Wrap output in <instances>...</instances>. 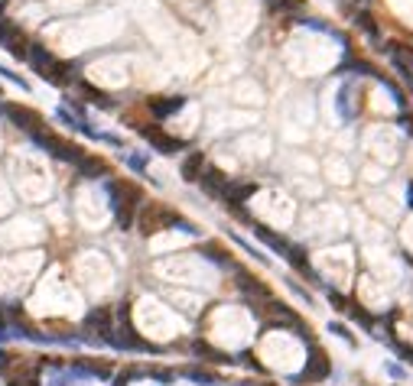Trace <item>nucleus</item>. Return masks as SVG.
Masks as SVG:
<instances>
[{
    "instance_id": "obj_1",
    "label": "nucleus",
    "mask_w": 413,
    "mask_h": 386,
    "mask_svg": "<svg viewBox=\"0 0 413 386\" xmlns=\"http://www.w3.org/2000/svg\"><path fill=\"white\" fill-rule=\"evenodd\" d=\"M104 192L111 195V204H114V221L121 230H130V227L137 224V204H140V189L137 185H130V182L124 179H104Z\"/></svg>"
},
{
    "instance_id": "obj_2",
    "label": "nucleus",
    "mask_w": 413,
    "mask_h": 386,
    "mask_svg": "<svg viewBox=\"0 0 413 386\" xmlns=\"http://www.w3.org/2000/svg\"><path fill=\"white\" fill-rule=\"evenodd\" d=\"M166 227H183V217L170 208H163V204H140L137 230L143 237H153L157 230H166Z\"/></svg>"
},
{
    "instance_id": "obj_3",
    "label": "nucleus",
    "mask_w": 413,
    "mask_h": 386,
    "mask_svg": "<svg viewBox=\"0 0 413 386\" xmlns=\"http://www.w3.org/2000/svg\"><path fill=\"white\" fill-rule=\"evenodd\" d=\"M0 114H3V117H10V124L20 127V130H23V133H30L33 140L39 133H46L43 117H39L36 111H30V107H23V104H3V107H0Z\"/></svg>"
},
{
    "instance_id": "obj_4",
    "label": "nucleus",
    "mask_w": 413,
    "mask_h": 386,
    "mask_svg": "<svg viewBox=\"0 0 413 386\" xmlns=\"http://www.w3.org/2000/svg\"><path fill=\"white\" fill-rule=\"evenodd\" d=\"M36 143L46 149L52 159H62V162H72V166H79L81 156H85L79 147H72V143H66V140H59V136H52V133H39Z\"/></svg>"
},
{
    "instance_id": "obj_5",
    "label": "nucleus",
    "mask_w": 413,
    "mask_h": 386,
    "mask_svg": "<svg viewBox=\"0 0 413 386\" xmlns=\"http://www.w3.org/2000/svg\"><path fill=\"white\" fill-rule=\"evenodd\" d=\"M0 45H3V49H10L13 56L17 58H30V39H26V33L23 30H20V26H17V23H0Z\"/></svg>"
},
{
    "instance_id": "obj_6",
    "label": "nucleus",
    "mask_w": 413,
    "mask_h": 386,
    "mask_svg": "<svg viewBox=\"0 0 413 386\" xmlns=\"http://www.w3.org/2000/svg\"><path fill=\"white\" fill-rule=\"evenodd\" d=\"M85 328L88 331H94V334H101V338H114V312L108 305H98V308H92L88 315H85Z\"/></svg>"
},
{
    "instance_id": "obj_7",
    "label": "nucleus",
    "mask_w": 413,
    "mask_h": 386,
    "mask_svg": "<svg viewBox=\"0 0 413 386\" xmlns=\"http://www.w3.org/2000/svg\"><path fill=\"white\" fill-rule=\"evenodd\" d=\"M140 136L150 140V147H157L160 153H179V149H183V140L170 136L166 130H160V127H140Z\"/></svg>"
},
{
    "instance_id": "obj_8",
    "label": "nucleus",
    "mask_w": 413,
    "mask_h": 386,
    "mask_svg": "<svg viewBox=\"0 0 413 386\" xmlns=\"http://www.w3.org/2000/svg\"><path fill=\"white\" fill-rule=\"evenodd\" d=\"M199 185H202V189H205V195H212V198H225L231 179L221 169H215V166H205V172H202Z\"/></svg>"
},
{
    "instance_id": "obj_9",
    "label": "nucleus",
    "mask_w": 413,
    "mask_h": 386,
    "mask_svg": "<svg viewBox=\"0 0 413 386\" xmlns=\"http://www.w3.org/2000/svg\"><path fill=\"white\" fill-rule=\"evenodd\" d=\"M36 72H39V75H43V78H46L49 85H59V88L72 85V72H69V65H66V62H59L56 56L49 58L46 65H39Z\"/></svg>"
},
{
    "instance_id": "obj_10",
    "label": "nucleus",
    "mask_w": 413,
    "mask_h": 386,
    "mask_svg": "<svg viewBox=\"0 0 413 386\" xmlns=\"http://www.w3.org/2000/svg\"><path fill=\"white\" fill-rule=\"evenodd\" d=\"M329 357H325V351H319V347H312L310 354V363H306V370H303V376L299 380H306V383H316V380H325L329 376Z\"/></svg>"
},
{
    "instance_id": "obj_11",
    "label": "nucleus",
    "mask_w": 413,
    "mask_h": 386,
    "mask_svg": "<svg viewBox=\"0 0 413 386\" xmlns=\"http://www.w3.org/2000/svg\"><path fill=\"white\" fill-rule=\"evenodd\" d=\"M72 374L75 376H94V380H111L114 376V363L111 361H81L72 367Z\"/></svg>"
},
{
    "instance_id": "obj_12",
    "label": "nucleus",
    "mask_w": 413,
    "mask_h": 386,
    "mask_svg": "<svg viewBox=\"0 0 413 386\" xmlns=\"http://www.w3.org/2000/svg\"><path fill=\"white\" fill-rule=\"evenodd\" d=\"M183 104L185 101L179 94H153V98H147V107L153 117H170V114H176Z\"/></svg>"
},
{
    "instance_id": "obj_13",
    "label": "nucleus",
    "mask_w": 413,
    "mask_h": 386,
    "mask_svg": "<svg viewBox=\"0 0 413 386\" xmlns=\"http://www.w3.org/2000/svg\"><path fill=\"white\" fill-rule=\"evenodd\" d=\"M238 289L248 299H270V286H264L257 276H251V272H244V270H238Z\"/></svg>"
},
{
    "instance_id": "obj_14",
    "label": "nucleus",
    "mask_w": 413,
    "mask_h": 386,
    "mask_svg": "<svg viewBox=\"0 0 413 386\" xmlns=\"http://www.w3.org/2000/svg\"><path fill=\"white\" fill-rule=\"evenodd\" d=\"M75 169H79L85 179H101V182H104V179H108V172H111V166H108L101 156H88V153H85Z\"/></svg>"
},
{
    "instance_id": "obj_15",
    "label": "nucleus",
    "mask_w": 413,
    "mask_h": 386,
    "mask_svg": "<svg viewBox=\"0 0 413 386\" xmlns=\"http://www.w3.org/2000/svg\"><path fill=\"white\" fill-rule=\"evenodd\" d=\"M254 192H257V185H254V182H234V179H231L228 192H225V198H221V202L228 204V208H241L244 198H251Z\"/></svg>"
},
{
    "instance_id": "obj_16",
    "label": "nucleus",
    "mask_w": 413,
    "mask_h": 386,
    "mask_svg": "<svg viewBox=\"0 0 413 386\" xmlns=\"http://www.w3.org/2000/svg\"><path fill=\"white\" fill-rule=\"evenodd\" d=\"M179 172H183L185 182H199L202 179V172H205V153H189V156L183 159V166H179Z\"/></svg>"
},
{
    "instance_id": "obj_17",
    "label": "nucleus",
    "mask_w": 413,
    "mask_h": 386,
    "mask_svg": "<svg viewBox=\"0 0 413 386\" xmlns=\"http://www.w3.org/2000/svg\"><path fill=\"white\" fill-rule=\"evenodd\" d=\"M254 234H257V237L264 240V244H267V247H270V250H274V253H280V257H287V250L293 247V244H287V240H283V237H276L274 230H267L264 224H254Z\"/></svg>"
},
{
    "instance_id": "obj_18",
    "label": "nucleus",
    "mask_w": 413,
    "mask_h": 386,
    "mask_svg": "<svg viewBox=\"0 0 413 386\" xmlns=\"http://www.w3.org/2000/svg\"><path fill=\"white\" fill-rule=\"evenodd\" d=\"M202 253H205V260H212V263H219V266H231V260H228V253L219 247V244H202Z\"/></svg>"
},
{
    "instance_id": "obj_19",
    "label": "nucleus",
    "mask_w": 413,
    "mask_h": 386,
    "mask_svg": "<svg viewBox=\"0 0 413 386\" xmlns=\"http://www.w3.org/2000/svg\"><path fill=\"white\" fill-rule=\"evenodd\" d=\"M390 56L401 58L403 65H410V72H413V45H407V43H390Z\"/></svg>"
},
{
    "instance_id": "obj_20",
    "label": "nucleus",
    "mask_w": 413,
    "mask_h": 386,
    "mask_svg": "<svg viewBox=\"0 0 413 386\" xmlns=\"http://www.w3.org/2000/svg\"><path fill=\"white\" fill-rule=\"evenodd\" d=\"M183 374L189 376L192 383H202V386H219V383H215V376L208 374V370H199V367H185Z\"/></svg>"
},
{
    "instance_id": "obj_21",
    "label": "nucleus",
    "mask_w": 413,
    "mask_h": 386,
    "mask_svg": "<svg viewBox=\"0 0 413 386\" xmlns=\"http://www.w3.org/2000/svg\"><path fill=\"white\" fill-rule=\"evenodd\" d=\"M355 23L361 26V30H365L367 36H374V39H378V23H374V17H371V13H358Z\"/></svg>"
},
{
    "instance_id": "obj_22",
    "label": "nucleus",
    "mask_w": 413,
    "mask_h": 386,
    "mask_svg": "<svg viewBox=\"0 0 413 386\" xmlns=\"http://www.w3.org/2000/svg\"><path fill=\"white\" fill-rule=\"evenodd\" d=\"M150 376H153V380H160V383H166V386H170L172 380H176V376H172L170 370H160V367H150Z\"/></svg>"
},
{
    "instance_id": "obj_23",
    "label": "nucleus",
    "mask_w": 413,
    "mask_h": 386,
    "mask_svg": "<svg viewBox=\"0 0 413 386\" xmlns=\"http://www.w3.org/2000/svg\"><path fill=\"white\" fill-rule=\"evenodd\" d=\"M127 166H130V169H137V172H143V169H147V159H143V156H127Z\"/></svg>"
},
{
    "instance_id": "obj_24",
    "label": "nucleus",
    "mask_w": 413,
    "mask_h": 386,
    "mask_svg": "<svg viewBox=\"0 0 413 386\" xmlns=\"http://www.w3.org/2000/svg\"><path fill=\"white\" fill-rule=\"evenodd\" d=\"M401 124H403V130L413 136V117H410V114H401Z\"/></svg>"
},
{
    "instance_id": "obj_25",
    "label": "nucleus",
    "mask_w": 413,
    "mask_h": 386,
    "mask_svg": "<svg viewBox=\"0 0 413 386\" xmlns=\"http://www.w3.org/2000/svg\"><path fill=\"white\" fill-rule=\"evenodd\" d=\"M332 331H335V334H339V338L352 341V334H348V328H345V325H332Z\"/></svg>"
},
{
    "instance_id": "obj_26",
    "label": "nucleus",
    "mask_w": 413,
    "mask_h": 386,
    "mask_svg": "<svg viewBox=\"0 0 413 386\" xmlns=\"http://www.w3.org/2000/svg\"><path fill=\"white\" fill-rule=\"evenodd\" d=\"M407 202H410V208H413V182L407 185Z\"/></svg>"
},
{
    "instance_id": "obj_27",
    "label": "nucleus",
    "mask_w": 413,
    "mask_h": 386,
    "mask_svg": "<svg viewBox=\"0 0 413 386\" xmlns=\"http://www.w3.org/2000/svg\"><path fill=\"white\" fill-rule=\"evenodd\" d=\"M3 10H7V0H0V23H3Z\"/></svg>"
}]
</instances>
